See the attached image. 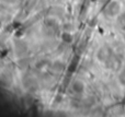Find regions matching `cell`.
<instances>
[{
    "label": "cell",
    "mask_w": 125,
    "mask_h": 117,
    "mask_svg": "<svg viewBox=\"0 0 125 117\" xmlns=\"http://www.w3.org/2000/svg\"><path fill=\"white\" fill-rule=\"evenodd\" d=\"M73 89L76 93H81V92L83 91V84H82L81 82H79V81H76L73 84Z\"/></svg>",
    "instance_id": "6da1fadb"
}]
</instances>
